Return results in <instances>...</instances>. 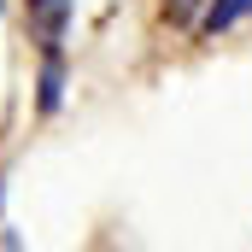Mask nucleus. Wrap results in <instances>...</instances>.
<instances>
[{"instance_id": "obj_1", "label": "nucleus", "mask_w": 252, "mask_h": 252, "mask_svg": "<svg viewBox=\"0 0 252 252\" xmlns=\"http://www.w3.org/2000/svg\"><path fill=\"white\" fill-rule=\"evenodd\" d=\"M64 24H70V0H30V35L41 47H59Z\"/></svg>"}, {"instance_id": "obj_2", "label": "nucleus", "mask_w": 252, "mask_h": 252, "mask_svg": "<svg viewBox=\"0 0 252 252\" xmlns=\"http://www.w3.org/2000/svg\"><path fill=\"white\" fill-rule=\"evenodd\" d=\"M59 100H64V59H59V47H47L41 76H35V106L53 118V112H59Z\"/></svg>"}, {"instance_id": "obj_3", "label": "nucleus", "mask_w": 252, "mask_h": 252, "mask_svg": "<svg viewBox=\"0 0 252 252\" xmlns=\"http://www.w3.org/2000/svg\"><path fill=\"white\" fill-rule=\"evenodd\" d=\"M252 12V0H211L205 6V35H217V30H229V24H241Z\"/></svg>"}, {"instance_id": "obj_4", "label": "nucleus", "mask_w": 252, "mask_h": 252, "mask_svg": "<svg viewBox=\"0 0 252 252\" xmlns=\"http://www.w3.org/2000/svg\"><path fill=\"white\" fill-rule=\"evenodd\" d=\"M193 6H199V0H164V12H170L176 24H188V18H193Z\"/></svg>"}, {"instance_id": "obj_5", "label": "nucleus", "mask_w": 252, "mask_h": 252, "mask_svg": "<svg viewBox=\"0 0 252 252\" xmlns=\"http://www.w3.org/2000/svg\"><path fill=\"white\" fill-rule=\"evenodd\" d=\"M0 6H6V0H0Z\"/></svg>"}]
</instances>
